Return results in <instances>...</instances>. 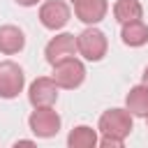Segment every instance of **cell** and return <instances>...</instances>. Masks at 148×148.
Instances as JSON below:
<instances>
[{"instance_id":"2","label":"cell","mask_w":148,"mask_h":148,"mask_svg":"<svg viewBox=\"0 0 148 148\" xmlns=\"http://www.w3.org/2000/svg\"><path fill=\"white\" fill-rule=\"evenodd\" d=\"M109 51V39L97 25H86L76 35V53L86 62H99Z\"/></svg>"},{"instance_id":"14","label":"cell","mask_w":148,"mask_h":148,"mask_svg":"<svg viewBox=\"0 0 148 148\" xmlns=\"http://www.w3.org/2000/svg\"><path fill=\"white\" fill-rule=\"evenodd\" d=\"M113 18L118 23L143 18V5L139 0H116V5H113Z\"/></svg>"},{"instance_id":"15","label":"cell","mask_w":148,"mask_h":148,"mask_svg":"<svg viewBox=\"0 0 148 148\" xmlns=\"http://www.w3.org/2000/svg\"><path fill=\"white\" fill-rule=\"evenodd\" d=\"M97 146H102V148H123L125 141H120V139H109V136H99Z\"/></svg>"},{"instance_id":"13","label":"cell","mask_w":148,"mask_h":148,"mask_svg":"<svg viewBox=\"0 0 148 148\" xmlns=\"http://www.w3.org/2000/svg\"><path fill=\"white\" fill-rule=\"evenodd\" d=\"M99 141V132L92 130L90 125H76L67 134V146L69 148H95Z\"/></svg>"},{"instance_id":"10","label":"cell","mask_w":148,"mask_h":148,"mask_svg":"<svg viewBox=\"0 0 148 148\" xmlns=\"http://www.w3.org/2000/svg\"><path fill=\"white\" fill-rule=\"evenodd\" d=\"M23 49H25V32L12 23L0 25V53L2 56H16Z\"/></svg>"},{"instance_id":"6","label":"cell","mask_w":148,"mask_h":148,"mask_svg":"<svg viewBox=\"0 0 148 148\" xmlns=\"http://www.w3.org/2000/svg\"><path fill=\"white\" fill-rule=\"evenodd\" d=\"M37 16H39V23L46 30L58 32V30H62L69 23V18H72V5L65 2V0H44V2H39Z\"/></svg>"},{"instance_id":"3","label":"cell","mask_w":148,"mask_h":148,"mask_svg":"<svg viewBox=\"0 0 148 148\" xmlns=\"http://www.w3.org/2000/svg\"><path fill=\"white\" fill-rule=\"evenodd\" d=\"M53 67V74L51 79L58 83L60 90H76L83 86L86 81V65L79 56H72V58H65V60H58Z\"/></svg>"},{"instance_id":"7","label":"cell","mask_w":148,"mask_h":148,"mask_svg":"<svg viewBox=\"0 0 148 148\" xmlns=\"http://www.w3.org/2000/svg\"><path fill=\"white\" fill-rule=\"evenodd\" d=\"M58 95H60V88L51 76H37L28 86V102L32 106H56Z\"/></svg>"},{"instance_id":"16","label":"cell","mask_w":148,"mask_h":148,"mask_svg":"<svg viewBox=\"0 0 148 148\" xmlns=\"http://www.w3.org/2000/svg\"><path fill=\"white\" fill-rule=\"evenodd\" d=\"M14 2H16L18 7H37L42 0H14Z\"/></svg>"},{"instance_id":"19","label":"cell","mask_w":148,"mask_h":148,"mask_svg":"<svg viewBox=\"0 0 148 148\" xmlns=\"http://www.w3.org/2000/svg\"><path fill=\"white\" fill-rule=\"evenodd\" d=\"M76 2H79V0H69V5H76Z\"/></svg>"},{"instance_id":"18","label":"cell","mask_w":148,"mask_h":148,"mask_svg":"<svg viewBox=\"0 0 148 148\" xmlns=\"http://www.w3.org/2000/svg\"><path fill=\"white\" fill-rule=\"evenodd\" d=\"M141 83L148 86V65H146V69H143V74H141Z\"/></svg>"},{"instance_id":"4","label":"cell","mask_w":148,"mask_h":148,"mask_svg":"<svg viewBox=\"0 0 148 148\" xmlns=\"http://www.w3.org/2000/svg\"><path fill=\"white\" fill-rule=\"evenodd\" d=\"M28 127L37 139H51L60 132L62 118L53 106H32V113L28 116Z\"/></svg>"},{"instance_id":"17","label":"cell","mask_w":148,"mask_h":148,"mask_svg":"<svg viewBox=\"0 0 148 148\" xmlns=\"http://www.w3.org/2000/svg\"><path fill=\"white\" fill-rule=\"evenodd\" d=\"M32 143H35L32 139H18V141H16L14 146H32Z\"/></svg>"},{"instance_id":"5","label":"cell","mask_w":148,"mask_h":148,"mask_svg":"<svg viewBox=\"0 0 148 148\" xmlns=\"http://www.w3.org/2000/svg\"><path fill=\"white\" fill-rule=\"evenodd\" d=\"M25 88V72L14 60H0V99H16Z\"/></svg>"},{"instance_id":"11","label":"cell","mask_w":148,"mask_h":148,"mask_svg":"<svg viewBox=\"0 0 148 148\" xmlns=\"http://www.w3.org/2000/svg\"><path fill=\"white\" fill-rule=\"evenodd\" d=\"M120 39H123V44L130 46V49L146 46V44H148V23H146L143 18L120 23Z\"/></svg>"},{"instance_id":"8","label":"cell","mask_w":148,"mask_h":148,"mask_svg":"<svg viewBox=\"0 0 148 148\" xmlns=\"http://www.w3.org/2000/svg\"><path fill=\"white\" fill-rule=\"evenodd\" d=\"M72 56H79L76 53V35H72V32H58L44 46V58L49 65H56L58 60H65Z\"/></svg>"},{"instance_id":"20","label":"cell","mask_w":148,"mask_h":148,"mask_svg":"<svg viewBox=\"0 0 148 148\" xmlns=\"http://www.w3.org/2000/svg\"><path fill=\"white\" fill-rule=\"evenodd\" d=\"M146 125H148V116H146Z\"/></svg>"},{"instance_id":"9","label":"cell","mask_w":148,"mask_h":148,"mask_svg":"<svg viewBox=\"0 0 148 148\" xmlns=\"http://www.w3.org/2000/svg\"><path fill=\"white\" fill-rule=\"evenodd\" d=\"M74 7V16L86 25H97L109 14V0H79Z\"/></svg>"},{"instance_id":"12","label":"cell","mask_w":148,"mask_h":148,"mask_svg":"<svg viewBox=\"0 0 148 148\" xmlns=\"http://www.w3.org/2000/svg\"><path fill=\"white\" fill-rule=\"evenodd\" d=\"M125 109L134 118H146L148 116V86L143 83L132 86L130 92L125 95Z\"/></svg>"},{"instance_id":"1","label":"cell","mask_w":148,"mask_h":148,"mask_svg":"<svg viewBox=\"0 0 148 148\" xmlns=\"http://www.w3.org/2000/svg\"><path fill=\"white\" fill-rule=\"evenodd\" d=\"M134 130V116L123 106H113V109H106L99 120H97V132L102 136H109V139H120L125 141Z\"/></svg>"}]
</instances>
